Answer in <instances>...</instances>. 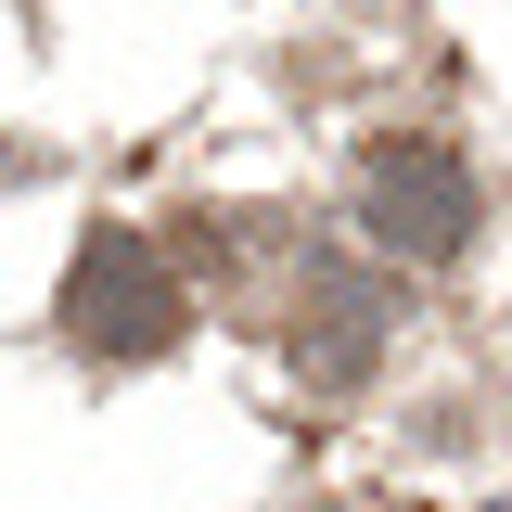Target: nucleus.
<instances>
[{"instance_id":"obj_1","label":"nucleus","mask_w":512,"mask_h":512,"mask_svg":"<svg viewBox=\"0 0 512 512\" xmlns=\"http://www.w3.org/2000/svg\"><path fill=\"white\" fill-rule=\"evenodd\" d=\"M52 320L90 346V359H167L192 333V282L167 269V244L154 231H77V256H64V295H52Z\"/></svg>"},{"instance_id":"obj_2","label":"nucleus","mask_w":512,"mask_h":512,"mask_svg":"<svg viewBox=\"0 0 512 512\" xmlns=\"http://www.w3.org/2000/svg\"><path fill=\"white\" fill-rule=\"evenodd\" d=\"M474 167L448 154V141H372L359 154V231H372V256H397V269H448V256L474 244Z\"/></svg>"},{"instance_id":"obj_3","label":"nucleus","mask_w":512,"mask_h":512,"mask_svg":"<svg viewBox=\"0 0 512 512\" xmlns=\"http://www.w3.org/2000/svg\"><path fill=\"white\" fill-rule=\"evenodd\" d=\"M384 346V282H359V269H320L308 295H295V359H308L320 384H359Z\"/></svg>"}]
</instances>
